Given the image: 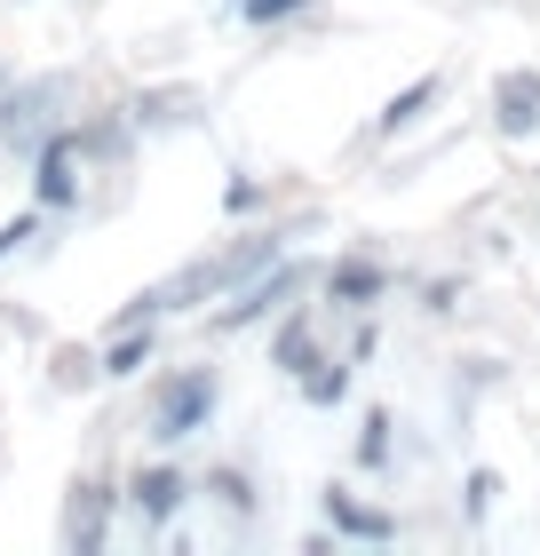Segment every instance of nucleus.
<instances>
[{
    "instance_id": "4468645a",
    "label": "nucleus",
    "mask_w": 540,
    "mask_h": 556,
    "mask_svg": "<svg viewBox=\"0 0 540 556\" xmlns=\"http://www.w3.org/2000/svg\"><path fill=\"white\" fill-rule=\"evenodd\" d=\"M302 397H311V406H342V397H350V366L311 358V366H302Z\"/></svg>"
},
{
    "instance_id": "aec40b11",
    "label": "nucleus",
    "mask_w": 540,
    "mask_h": 556,
    "mask_svg": "<svg viewBox=\"0 0 540 556\" xmlns=\"http://www.w3.org/2000/svg\"><path fill=\"white\" fill-rule=\"evenodd\" d=\"M33 239V215H16V223H0V255H16V247Z\"/></svg>"
},
{
    "instance_id": "0eeeda50",
    "label": "nucleus",
    "mask_w": 540,
    "mask_h": 556,
    "mask_svg": "<svg viewBox=\"0 0 540 556\" xmlns=\"http://www.w3.org/2000/svg\"><path fill=\"white\" fill-rule=\"evenodd\" d=\"M72 167H80V136L56 128L40 143V199H48V207H72V199H80V175H72Z\"/></svg>"
},
{
    "instance_id": "dca6fc26",
    "label": "nucleus",
    "mask_w": 540,
    "mask_h": 556,
    "mask_svg": "<svg viewBox=\"0 0 540 556\" xmlns=\"http://www.w3.org/2000/svg\"><path fill=\"white\" fill-rule=\"evenodd\" d=\"M357 462L390 469V414H366V438H357Z\"/></svg>"
},
{
    "instance_id": "6e6552de",
    "label": "nucleus",
    "mask_w": 540,
    "mask_h": 556,
    "mask_svg": "<svg viewBox=\"0 0 540 556\" xmlns=\"http://www.w3.org/2000/svg\"><path fill=\"white\" fill-rule=\"evenodd\" d=\"M326 525H334V533H350V541H398V525L381 509H366L350 485H326Z\"/></svg>"
},
{
    "instance_id": "a211bd4d",
    "label": "nucleus",
    "mask_w": 540,
    "mask_h": 556,
    "mask_svg": "<svg viewBox=\"0 0 540 556\" xmlns=\"http://www.w3.org/2000/svg\"><path fill=\"white\" fill-rule=\"evenodd\" d=\"M493 493H501V477L493 469H469V517H493Z\"/></svg>"
},
{
    "instance_id": "7ed1b4c3",
    "label": "nucleus",
    "mask_w": 540,
    "mask_h": 556,
    "mask_svg": "<svg viewBox=\"0 0 540 556\" xmlns=\"http://www.w3.org/2000/svg\"><path fill=\"white\" fill-rule=\"evenodd\" d=\"M215 397H223L215 366H184V374H167V382L151 390V438H160V445H184L191 429H208Z\"/></svg>"
},
{
    "instance_id": "1a4fd4ad",
    "label": "nucleus",
    "mask_w": 540,
    "mask_h": 556,
    "mask_svg": "<svg viewBox=\"0 0 540 556\" xmlns=\"http://www.w3.org/2000/svg\"><path fill=\"white\" fill-rule=\"evenodd\" d=\"M127 501H136V517H143V525H167L175 509H184V477H175V469H136Z\"/></svg>"
},
{
    "instance_id": "39448f33",
    "label": "nucleus",
    "mask_w": 540,
    "mask_h": 556,
    "mask_svg": "<svg viewBox=\"0 0 540 556\" xmlns=\"http://www.w3.org/2000/svg\"><path fill=\"white\" fill-rule=\"evenodd\" d=\"M104 541H112V493L96 485V477H80L72 501H64V548L72 556H104Z\"/></svg>"
},
{
    "instance_id": "f257e3e1",
    "label": "nucleus",
    "mask_w": 540,
    "mask_h": 556,
    "mask_svg": "<svg viewBox=\"0 0 540 556\" xmlns=\"http://www.w3.org/2000/svg\"><path fill=\"white\" fill-rule=\"evenodd\" d=\"M278 255H287V231H247V239H230L215 247V255H199L191 270H175L167 287H160V311H184V302L199 294H230V287H247L254 270H271Z\"/></svg>"
},
{
    "instance_id": "6ab92c4d",
    "label": "nucleus",
    "mask_w": 540,
    "mask_h": 556,
    "mask_svg": "<svg viewBox=\"0 0 540 556\" xmlns=\"http://www.w3.org/2000/svg\"><path fill=\"white\" fill-rule=\"evenodd\" d=\"M239 9H247L254 24H278V16H294V9H311V0H239Z\"/></svg>"
},
{
    "instance_id": "f8f14e48",
    "label": "nucleus",
    "mask_w": 540,
    "mask_h": 556,
    "mask_svg": "<svg viewBox=\"0 0 540 556\" xmlns=\"http://www.w3.org/2000/svg\"><path fill=\"white\" fill-rule=\"evenodd\" d=\"M326 287H334V302H374L381 287H390V270L350 255V263H334V270H326Z\"/></svg>"
},
{
    "instance_id": "f03ea898",
    "label": "nucleus",
    "mask_w": 540,
    "mask_h": 556,
    "mask_svg": "<svg viewBox=\"0 0 540 556\" xmlns=\"http://www.w3.org/2000/svg\"><path fill=\"white\" fill-rule=\"evenodd\" d=\"M80 104V88H72V72H40V80H24L0 96V143L9 151H40L48 136L64 128V112Z\"/></svg>"
},
{
    "instance_id": "ddd939ff",
    "label": "nucleus",
    "mask_w": 540,
    "mask_h": 556,
    "mask_svg": "<svg viewBox=\"0 0 540 556\" xmlns=\"http://www.w3.org/2000/svg\"><path fill=\"white\" fill-rule=\"evenodd\" d=\"M143 366H151V326H120V342L104 350V374L127 382V374H143Z\"/></svg>"
},
{
    "instance_id": "f3484780",
    "label": "nucleus",
    "mask_w": 540,
    "mask_h": 556,
    "mask_svg": "<svg viewBox=\"0 0 540 556\" xmlns=\"http://www.w3.org/2000/svg\"><path fill=\"white\" fill-rule=\"evenodd\" d=\"M96 374H104V358H88V350H64V358H56V382L64 390H88Z\"/></svg>"
},
{
    "instance_id": "423d86ee",
    "label": "nucleus",
    "mask_w": 540,
    "mask_h": 556,
    "mask_svg": "<svg viewBox=\"0 0 540 556\" xmlns=\"http://www.w3.org/2000/svg\"><path fill=\"white\" fill-rule=\"evenodd\" d=\"M493 128L501 136H532L540 128V72H501L493 80Z\"/></svg>"
},
{
    "instance_id": "2eb2a0df",
    "label": "nucleus",
    "mask_w": 540,
    "mask_h": 556,
    "mask_svg": "<svg viewBox=\"0 0 540 556\" xmlns=\"http://www.w3.org/2000/svg\"><path fill=\"white\" fill-rule=\"evenodd\" d=\"M318 350H311V318H287L278 326V342H271V366H287V374H302Z\"/></svg>"
},
{
    "instance_id": "9d476101",
    "label": "nucleus",
    "mask_w": 540,
    "mask_h": 556,
    "mask_svg": "<svg viewBox=\"0 0 540 556\" xmlns=\"http://www.w3.org/2000/svg\"><path fill=\"white\" fill-rule=\"evenodd\" d=\"M437 96H445V72H422V80H405L398 96H390V104H381V119H374V128L381 136H398V128H414V119L437 104Z\"/></svg>"
},
{
    "instance_id": "412c9836",
    "label": "nucleus",
    "mask_w": 540,
    "mask_h": 556,
    "mask_svg": "<svg viewBox=\"0 0 540 556\" xmlns=\"http://www.w3.org/2000/svg\"><path fill=\"white\" fill-rule=\"evenodd\" d=\"M0 96H9V72H0Z\"/></svg>"
},
{
    "instance_id": "20e7f679",
    "label": "nucleus",
    "mask_w": 540,
    "mask_h": 556,
    "mask_svg": "<svg viewBox=\"0 0 540 556\" xmlns=\"http://www.w3.org/2000/svg\"><path fill=\"white\" fill-rule=\"evenodd\" d=\"M311 263H287V255H278L271 270H254L247 278V287H239V302H230V311H215V334H239V326H263L271 311H287V302L302 294V287H311Z\"/></svg>"
},
{
    "instance_id": "9b49d317",
    "label": "nucleus",
    "mask_w": 540,
    "mask_h": 556,
    "mask_svg": "<svg viewBox=\"0 0 540 556\" xmlns=\"http://www.w3.org/2000/svg\"><path fill=\"white\" fill-rule=\"evenodd\" d=\"M191 112H199L191 88H151V96H136V128H184Z\"/></svg>"
}]
</instances>
